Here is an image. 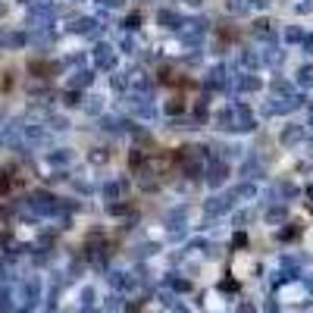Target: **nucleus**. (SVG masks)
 <instances>
[{
	"mask_svg": "<svg viewBox=\"0 0 313 313\" xmlns=\"http://www.w3.org/2000/svg\"><path fill=\"white\" fill-rule=\"evenodd\" d=\"M63 100H66V103H69V107H76V103H79V94H66V97H63Z\"/></svg>",
	"mask_w": 313,
	"mask_h": 313,
	"instance_id": "obj_31",
	"label": "nucleus"
},
{
	"mask_svg": "<svg viewBox=\"0 0 313 313\" xmlns=\"http://www.w3.org/2000/svg\"><path fill=\"white\" fill-rule=\"evenodd\" d=\"M241 176H248V179H260V176H263V163H260V157H257V154H251V157L241 163Z\"/></svg>",
	"mask_w": 313,
	"mask_h": 313,
	"instance_id": "obj_11",
	"label": "nucleus"
},
{
	"mask_svg": "<svg viewBox=\"0 0 313 313\" xmlns=\"http://www.w3.org/2000/svg\"><path fill=\"white\" fill-rule=\"evenodd\" d=\"M91 82H94V76H91L88 69H82V72H76V79H72L69 85H72V88H85V85H91Z\"/></svg>",
	"mask_w": 313,
	"mask_h": 313,
	"instance_id": "obj_19",
	"label": "nucleus"
},
{
	"mask_svg": "<svg viewBox=\"0 0 313 313\" xmlns=\"http://www.w3.org/2000/svg\"><path fill=\"white\" fill-rule=\"evenodd\" d=\"M298 85L301 88H313V66H301L298 69Z\"/></svg>",
	"mask_w": 313,
	"mask_h": 313,
	"instance_id": "obj_16",
	"label": "nucleus"
},
{
	"mask_svg": "<svg viewBox=\"0 0 313 313\" xmlns=\"http://www.w3.org/2000/svg\"><path fill=\"white\" fill-rule=\"evenodd\" d=\"M251 34H254V38H260V41H269L272 38V22L269 19H257L251 25Z\"/></svg>",
	"mask_w": 313,
	"mask_h": 313,
	"instance_id": "obj_12",
	"label": "nucleus"
},
{
	"mask_svg": "<svg viewBox=\"0 0 313 313\" xmlns=\"http://www.w3.org/2000/svg\"><path fill=\"white\" fill-rule=\"evenodd\" d=\"M304 38H307L304 28H298V25H288V28H285V41H288V44H304Z\"/></svg>",
	"mask_w": 313,
	"mask_h": 313,
	"instance_id": "obj_15",
	"label": "nucleus"
},
{
	"mask_svg": "<svg viewBox=\"0 0 313 313\" xmlns=\"http://www.w3.org/2000/svg\"><path fill=\"white\" fill-rule=\"evenodd\" d=\"M263 60H266V63H272V66H279V63L285 60V53H282L279 47H269V50L263 53Z\"/></svg>",
	"mask_w": 313,
	"mask_h": 313,
	"instance_id": "obj_22",
	"label": "nucleus"
},
{
	"mask_svg": "<svg viewBox=\"0 0 313 313\" xmlns=\"http://www.w3.org/2000/svg\"><path fill=\"white\" fill-rule=\"evenodd\" d=\"M91 57H94V66H97V69H107V72L116 69V47H110V44L100 41V44H94Z\"/></svg>",
	"mask_w": 313,
	"mask_h": 313,
	"instance_id": "obj_2",
	"label": "nucleus"
},
{
	"mask_svg": "<svg viewBox=\"0 0 313 313\" xmlns=\"http://www.w3.org/2000/svg\"><path fill=\"white\" fill-rule=\"evenodd\" d=\"M50 160H53V163H69V160H72V154H69V151H60V154H53Z\"/></svg>",
	"mask_w": 313,
	"mask_h": 313,
	"instance_id": "obj_26",
	"label": "nucleus"
},
{
	"mask_svg": "<svg viewBox=\"0 0 313 313\" xmlns=\"http://www.w3.org/2000/svg\"><path fill=\"white\" fill-rule=\"evenodd\" d=\"M125 53H135V38H128V34H125V38H122V44H119Z\"/></svg>",
	"mask_w": 313,
	"mask_h": 313,
	"instance_id": "obj_25",
	"label": "nucleus"
},
{
	"mask_svg": "<svg viewBox=\"0 0 313 313\" xmlns=\"http://www.w3.org/2000/svg\"><path fill=\"white\" fill-rule=\"evenodd\" d=\"M260 63H263V57L257 50H241L238 53V69H245V72H254Z\"/></svg>",
	"mask_w": 313,
	"mask_h": 313,
	"instance_id": "obj_10",
	"label": "nucleus"
},
{
	"mask_svg": "<svg viewBox=\"0 0 313 313\" xmlns=\"http://www.w3.org/2000/svg\"><path fill=\"white\" fill-rule=\"evenodd\" d=\"M128 103H132V113H135L138 119H144V122L157 116V107H154L151 94H132V100H128Z\"/></svg>",
	"mask_w": 313,
	"mask_h": 313,
	"instance_id": "obj_3",
	"label": "nucleus"
},
{
	"mask_svg": "<svg viewBox=\"0 0 313 313\" xmlns=\"http://www.w3.org/2000/svg\"><path fill=\"white\" fill-rule=\"evenodd\" d=\"M85 110H88V113H100V97H91V103Z\"/></svg>",
	"mask_w": 313,
	"mask_h": 313,
	"instance_id": "obj_28",
	"label": "nucleus"
},
{
	"mask_svg": "<svg viewBox=\"0 0 313 313\" xmlns=\"http://www.w3.org/2000/svg\"><path fill=\"white\" fill-rule=\"evenodd\" d=\"M232 197H235V194H223V197H213L210 204H207V210H210V213H223V210H229V207H232Z\"/></svg>",
	"mask_w": 313,
	"mask_h": 313,
	"instance_id": "obj_14",
	"label": "nucleus"
},
{
	"mask_svg": "<svg viewBox=\"0 0 313 313\" xmlns=\"http://www.w3.org/2000/svg\"><path fill=\"white\" fill-rule=\"evenodd\" d=\"M310 125H313V110H310Z\"/></svg>",
	"mask_w": 313,
	"mask_h": 313,
	"instance_id": "obj_34",
	"label": "nucleus"
},
{
	"mask_svg": "<svg viewBox=\"0 0 313 313\" xmlns=\"http://www.w3.org/2000/svg\"><path fill=\"white\" fill-rule=\"evenodd\" d=\"M69 28H72V31H97V22L85 16V19H76V25H69Z\"/></svg>",
	"mask_w": 313,
	"mask_h": 313,
	"instance_id": "obj_20",
	"label": "nucleus"
},
{
	"mask_svg": "<svg viewBox=\"0 0 313 313\" xmlns=\"http://www.w3.org/2000/svg\"><path fill=\"white\" fill-rule=\"evenodd\" d=\"M282 216H285V210H282V207H275V210H269V213H266L269 223H275V219H282Z\"/></svg>",
	"mask_w": 313,
	"mask_h": 313,
	"instance_id": "obj_27",
	"label": "nucleus"
},
{
	"mask_svg": "<svg viewBox=\"0 0 313 313\" xmlns=\"http://www.w3.org/2000/svg\"><path fill=\"white\" fill-rule=\"evenodd\" d=\"M204 85H207V91H223L226 85H229V76H226V66L219 63V66H213L210 72H207V79H204Z\"/></svg>",
	"mask_w": 313,
	"mask_h": 313,
	"instance_id": "obj_5",
	"label": "nucleus"
},
{
	"mask_svg": "<svg viewBox=\"0 0 313 313\" xmlns=\"http://www.w3.org/2000/svg\"><path fill=\"white\" fill-rule=\"evenodd\" d=\"M213 125H216V128H223V132H232V125H235V107H223V110H216V113H213Z\"/></svg>",
	"mask_w": 313,
	"mask_h": 313,
	"instance_id": "obj_8",
	"label": "nucleus"
},
{
	"mask_svg": "<svg viewBox=\"0 0 313 313\" xmlns=\"http://www.w3.org/2000/svg\"><path fill=\"white\" fill-rule=\"evenodd\" d=\"M229 10H232V13H245L248 4H245V0H229Z\"/></svg>",
	"mask_w": 313,
	"mask_h": 313,
	"instance_id": "obj_24",
	"label": "nucleus"
},
{
	"mask_svg": "<svg viewBox=\"0 0 313 313\" xmlns=\"http://www.w3.org/2000/svg\"><path fill=\"white\" fill-rule=\"evenodd\" d=\"M122 28L125 31H138L141 28V13H128L125 19H122Z\"/></svg>",
	"mask_w": 313,
	"mask_h": 313,
	"instance_id": "obj_18",
	"label": "nucleus"
},
{
	"mask_svg": "<svg viewBox=\"0 0 313 313\" xmlns=\"http://www.w3.org/2000/svg\"><path fill=\"white\" fill-rule=\"evenodd\" d=\"M163 113H166L169 119L182 116V113H185V100H182V97H172V100H166V107H163Z\"/></svg>",
	"mask_w": 313,
	"mask_h": 313,
	"instance_id": "obj_13",
	"label": "nucleus"
},
{
	"mask_svg": "<svg viewBox=\"0 0 313 313\" xmlns=\"http://www.w3.org/2000/svg\"><path fill=\"white\" fill-rule=\"evenodd\" d=\"M235 194H238V197H254V194H257V188L251 185V182H245V185H238V188H235Z\"/></svg>",
	"mask_w": 313,
	"mask_h": 313,
	"instance_id": "obj_23",
	"label": "nucleus"
},
{
	"mask_svg": "<svg viewBox=\"0 0 313 313\" xmlns=\"http://www.w3.org/2000/svg\"><path fill=\"white\" fill-rule=\"evenodd\" d=\"M307 147H310V157H313V141H310V144H307Z\"/></svg>",
	"mask_w": 313,
	"mask_h": 313,
	"instance_id": "obj_32",
	"label": "nucleus"
},
{
	"mask_svg": "<svg viewBox=\"0 0 313 313\" xmlns=\"http://www.w3.org/2000/svg\"><path fill=\"white\" fill-rule=\"evenodd\" d=\"M185 22H188V19H185L179 10H160V13H157V25L166 28V31H179Z\"/></svg>",
	"mask_w": 313,
	"mask_h": 313,
	"instance_id": "obj_4",
	"label": "nucleus"
},
{
	"mask_svg": "<svg viewBox=\"0 0 313 313\" xmlns=\"http://www.w3.org/2000/svg\"><path fill=\"white\" fill-rule=\"evenodd\" d=\"M188 4H194V7H197V4H200V0H188Z\"/></svg>",
	"mask_w": 313,
	"mask_h": 313,
	"instance_id": "obj_33",
	"label": "nucleus"
},
{
	"mask_svg": "<svg viewBox=\"0 0 313 313\" xmlns=\"http://www.w3.org/2000/svg\"><path fill=\"white\" fill-rule=\"evenodd\" d=\"M88 160H91V163H97V166H100V163H107V160H110V151H107V147H94V151L88 154Z\"/></svg>",
	"mask_w": 313,
	"mask_h": 313,
	"instance_id": "obj_21",
	"label": "nucleus"
},
{
	"mask_svg": "<svg viewBox=\"0 0 313 313\" xmlns=\"http://www.w3.org/2000/svg\"><path fill=\"white\" fill-rule=\"evenodd\" d=\"M110 88H113V91H119V94H125V91H128V76L116 72V76L110 79Z\"/></svg>",
	"mask_w": 313,
	"mask_h": 313,
	"instance_id": "obj_17",
	"label": "nucleus"
},
{
	"mask_svg": "<svg viewBox=\"0 0 313 313\" xmlns=\"http://www.w3.org/2000/svg\"><path fill=\"white\" fill-rule=\"evenodd\" d=\"M263 88V82L254 76V72H241V76L235 79V91L238 94H254V91H260Z\"/></svg>",
	"mask_w": 313,
	"mask_h": 313,
	"instance_id": "obj_6",
	"label": "nucleus"
},
{
	"mask_svg": "<svg viewBox=\"0 0 313 313\" xmlns=\"http://www.w3.org/2000/svg\"><path fill=\"white\" fill-rule=\"evenodd\" d=\"M248 7H254V10H266V7H269V0H251Z\"/></svg>",
	"mask_w": 313,
	"mask_h": 313,
	"instance_id": "obj_29",
	"label": "nucleus"
},
{
	"mask_svg": "<svg viewBox=\"0 0 313 313\" xmlns=\"http://www.w3.org/2000/svg\"><path fill=\"white\" fill-rule=\"evenodd\" d=\"M282 147H291V144H301L304 141V125H285L282 135H279Z\"/></svg>",
	"mask_w": 313,
	"mask_h": 313,
	"instance_id": "obj_9",
	"label": "nucleus"
},
{
	"mask_svg": "<svg viewBox=\"0 0 313 313\" xmlns=\"http://www.w3.org/2000/svg\"><path fill=\"white\" fill-rule=\"evenodd\" d=\"M103 4H107L110 10H119V7H125V0H103Z\"/></svg>",
	"mask_w": 313,
	"mask_h": 313,
	"instance_id": "obj_30",
	"label": "nucleus"
},
{
	"mask_svg": "<svg viewBox=\"0 0 313 313\" xmlns=\"http://www.w3.org/2000/svg\"><path fill=\"white\" fill-rule=\"evenodd\" d=\"M100 128H103L107 135H125L128 128H132V122L122 119V116H103V119H100Z\"/></svg>",
	"mask_w": 313,
	"mask_h": 313,
	"instance_id": "obj_7",
	"label": "nucleus"
},
{
	"mask_svg": "<svg viewBox=\"0 0 313 313\" xmlns=\"http://www.w3.org/2000/svg\"><path fill=\"white\" fill-rule=\"evenodd\" d=\"M204 176H207V185H223V182H226V176H229V163L223 160V157H210L207 160V166H204Z\"/></svg>",
	"mask_w": 313,
	"mask_h": 313,
	"instance_id": "obj_1",
	"label": "nucleus"
}]
</instances>
